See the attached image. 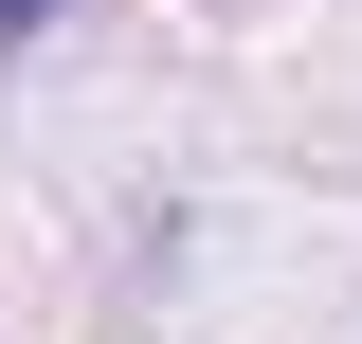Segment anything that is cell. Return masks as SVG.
Here are the masks:
<instances>
[{"instance_id": "obj_1", "label": "cell", "mask_w": 362, "mask_h": 344, "mask_svg": "<svg viewBox=\"0 0 362 344\" xmlns=\"http://www.w3.org/2000/svg\"><path fill=\"white\" fill-rule=\"evenodd\" d=\"M37 18H54V0H0V55H18V37H37Z\"/></svg>"}]
</instances>
